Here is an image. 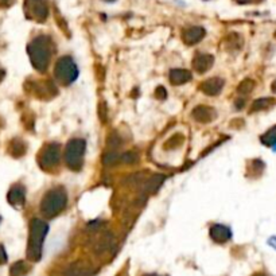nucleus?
Returning <instances> with one entry per match:
<instances>
[{"label":"nucleus","instance_id":"nucleus-1","mask_svg":"<svg viewBox=\"0 0 276 276\" xmlns=\"http://www.w3.org/2000/svg\"><path fill=\"white\" fill-rule=\"evenodd\" d=\"M27 271V267L23 263H18L12 267V276H23Z\"/></svg>","mask_w":276,"mask_h":276},{"label":"nucleus","instance_id":"nucleus-2","mask_svg":"<svg viewBox=\"0 0 276 276\" xmlns=\"http://www.w3.org/2000/svg\"><path fill=\"white\" fill-rule=\"evenodd\" d=\"M265 138L267 139H264V142L271 144V146H273V144L276 143V128H273V130L269 132V135H267Z\"/></svg>","mask_w":276,"mask_h":276},{"label":"nucleus","instance_id":"nucleus-3","mask_svg":"<svg viewBox=\"0 0 276 276\" xmlns=\"http://www.w3.org/2000/svg\"><path fill=\"white\" fill-rule=\"evenodd\" d=\"M6 261V253H4L3 247H0V263H4Z\"/></svg>","mask_w":276,"mask_h":276},{"label":"nucleus","instance_id":"nucleus-4","mask_svg":"<svg viewBox=\"0 0 276 276\" xmlns=\"http://www.w3.org/2000/svg\"><path fill=\"white\" fill-rule=\"evenodd\" d=\"M268 244H269V246H271V247H272V248H275V250H276V236H273V237L269 238V240H268Z\"/></svg>","mask_w":276,"mask_h":276},{"label":"nucleus","instance_id":"nucleus-5","mask_svg":"<svg viewBox=\"0 0 276 276\" xmlns=\"http://www.w3.org/2000/svg\"><path fill=\"white\" fill-rule=\"evenodd\" d=\"M252 276H267V275H265V273H261V272H257V273H255V275H252Z\"/></svg>","mask_w":276,"mask_h":276},{"label":"nucleus","instance_id":"nucleus-6","mask_svg":"<svg viewBox=\"0 0 276 276\" xmlns=\"http://www.w3.org/2000/svg\"><path fill=\"white\" fill-rule=\"evenodd\" d=\"M272 89H273V92H276V81H275V82H273V85H272Z\"/></svg>","mask_w":276,"mask_h":276},{"label":"nucleus","instance_id":"nucleus-7","mask_svg":"<svg viewBox=\"0 0 276 276\" xmlns=\"http://www.w3.org/2000/svg\"><path fill=\"white\" fill-rule=\"evenodd\" d=\"M2 76H3V74H2V72H0V80H2Z\"/></svg>","mask_w":276,"mask_h":276},{"label":"nucleus","instance_id":"nucleus-8","mask_svg":"<svg viewBox=\"0 0 276 276\" xmlns=\"http://www.w3.org/2000/svg\"><path fill=\"white\" fill-rule=\"evenodd\" d=\"M146 276H157V275H146Z\"/></svg>","mask_w":276,"mask_h":276}]
</instances>
